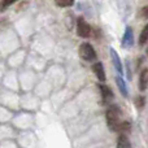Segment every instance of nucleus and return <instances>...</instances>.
<instances>
[{
    "label": "nucleus",
    "mask_w": 148,
    "mask_h": 148,
    "mask_svg": "<svg viewBox=\"0 0 148 148\" xmlns=\"http://www.w3.org/2000/svg\"><path fill=\"white\" fill-rule=\"evenodd\" d=\"M78 53H79V57H81L82 60H84V61H94L97 57L95 48L90 43H86V42L79 46Z\"/></svg>",
    "instance_id": "2"
},
{
    "label": "nucleus",
    "mask_w": 148,
    "mask_h": 148,
    "mask_svg": "<svg viewBox=\"0 0 148 148\" xmlns=\"http://www.w3.org/2000/svg\"><path fill=\"white\" fill-rule=\"evenodd\" d=\"M148 88V68H144L139 75V90L146 91Z\"/></svg>",
    "instance_id": "8"
},
{
    "label": "nucleus",
    "mask_w": 148,
    "mask_h": 148,
    "mask_svg": "<svg viewBox=\"0 0 148 148\" xmlns=\"http://www.w3.org/2000/svg\"><path fill=\"white\" fill-rule=\"evenodd\" d=\"M147 42H148V23L143 27L140 35H139V44H140V46H144Z\"/></svg>",
    "instance_id": "11"
},
{
    "label": "nucleus",
    "mask_w": 148,
    "mask_h": 148,
    "mask_svg": "<svg viewBox=\"0 0 148 148\" xmlns=\"http://www.w3.org/2000/svg\"><path fill=\"white\" fill-rule=\"evenodd\" d=\"M99 90H100V94H101L103 103H104V104H109V103H112L113 97H114V94H113L112 88H109L108 86L100 83L99 84Z\"/></svg>",
    "instance_id": "5"
},
{
    "label": "nucleus",
    "mask_w": 148,
    "mask_h": 148,
    "mask_svg": "<svg viewBox=\"0 0 148 148\" xmlns=\"http://www.w3.org/2000/svg\"><path fill=\"white\" fill-rule=\"evenodd\" d=\"M142 17H148V8H144L143 10H142Z\"/></svg>",
    "instance_id": "15"
},
{
    "label": "nucleus",
    "mask_w": 148,
    "mask_h": 148,
    "mask_svg": "<svg viewBox=\"0 0 148 148\" xmlns=\"http://www.w3.org/2000/svg\"><path fill=\"white\" fill-rule=\"evenodd\" d=\"M116 83H117V87L118 90H120V92L125 97L129 96V90H127V84H126L125 79L122 78V75H116Z\"/></svg>",
    "instance_id": "9"
},
{
    "label": "nucleus",
    "mask_w": 148,
    "mask_h": 148,
    "mask_svg": "<svg viewBox=\"0 0 148 148\" xmlns=\"http://www.w3.org/2000/svg\"><path fill=\"white\" fill-rule=\"evenodd\" d=\"M105 118H107V125H108V127H109V130L117 133L118 126H120V123L122 122V121H121L120 108L116 107V105L109 107L107 110V113H105Z\"/></svg>",
    "instance_id": "1"
},
{
    "label": "nucleus",
    "mask_w": 148,
    "mask_h": 148,
    "mask_svg": "<svg viewBox=\"0 0 148 148\" xmlns=\"http://www.w3.org/2000/svg\"><path fill=\"white\" fill-rule=\"evenodd\" d=\"M91 68H92V72H94V74L96 75V78L99 79L101 83H103V82H105L107 75H105V70H104V66H103L101 62H95Z\"/></svg>",
    "instance_id": "7"
},
{
    "label": "nucleus",
    "mask_w": 148,
    "mask_h": 148,
    "mask_svg": "<svg viewBox=\"0 0 148 148\" xmlns=\"http://www.w3.org/2000/svg\"><path fill=\"white\" fill-rule=\"evenodd\" d=\"M144 104H146V97L144 96H138L135 99V105L139 108V109H142V108L144 107Z\"/></svg>",
    "instance_id": "13"
},
{
    "label": "nucleus",
    "mask_w": 148,
    "mask_h": 148,
    "mask_svg": "<svg viewBox=\"0 0 148 148\" xmlns=\"http://www.w3.org/2000/svg\"><path fill=\"white\" fill-rule=\"evenodd\" d=\"M74 1H75V0H55L56 5H57V7H60V8L72 7V5L74 4Z\"/></svg>",
    "instance_id": "12"
},
{
    "label": "nucleus",
    "mask_w": 148,
    "mask_h": 148,
    "mask_svg": "<svg viewBox=\"0 0 148 148\" xmlns=\"http://www.w3.org/2000/svg\"><path fill=\"white\" fill-rule=\"evenodd\" d=\"M117 148H131V143L126 134H121L117 139Z\"/></svg>",
    "instance_id": "10"
},
{
    "label": "nucleus",
    "mask_w": 148,
    "mask_h": 148,
    "mask_svg": "<svg viewBox=\"0 0 148 148\" xmlns=\"http://www.w3.org/2000/svg\"><path fill=\"white\" fill-rule=\"evenodd\" d=\"M77 34H78L79 38H84V39L91 36V26L82 17H79L77 20Z\"/></svg>",
    "instance_id": "3"
},
{
    "label": "nucleus",
    "mask_w": 148,
    "mask_h": 148,
    "mask_svg": "<svg viewBox=\"0 0 148 148\" xmlns=\"http://www.w3.org/2000/svg\"><path fill=\"white\" fill-rule=\"evenodd\" d=\"M109 52H110V57H112V62H113V66H114L116 72L120 74V75H122L123 68H122V62H121V59H120V56H118L117 51H116L114 48H110Z\"/></svg>",
    "instance_id": "6"
},
{
    "label": "nucleus",
    "mask_w": 148,
    "mask_h": 148,
    "mask_svg": "<svg viewBox=\"0 0 148 148\" xmlns=\"http://www.w3.org/2000/svg\"><path fill=\"white\" fill-rule=\"evenodd\" d=\"M16 1H17V0H3L1 1V9H5V8L10 7V5L14 4Z\"/></svg>",
    "instance_id": "14"
},
{
    "label": "nucleus",
    "mask_w": 148,
    "mask_h": 148,
    "mask_svg": "<svg viewBox=\"0 0 148 148\" xmlns=\"http://www.w3.org/2000/svg\"><path fill=\"white\" fill-rule=\"evenodd\" d=\"M121 44H122L123 48H130V47H133V44H134V33H133V29H131L130 26H127V27L125 29V31H123Z\"/></svg>",
    "instance_id": "4"
}]
</instances>
